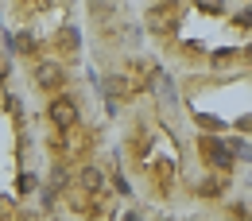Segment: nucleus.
Listing matches in <instances>:
<instances>
[{
  "label": "nucleus",
  "instance_id": "obj_12",
  "mask_svg": "<svg viewBox=\"0 0 252 221\" xmlns=\"http://www.w3.org/2000/svg\"><path fill=\"white\" fill-rule=\"evenodd\" d=\"M237 24H245V28H252V8H249V12H241V16H237Z\"/></svg>",
  "mask_w": 252,
  "mask_h": 221
},
{
  "label": "nucleus",
  "instance_id": "obj_9",
  "mask_svg": "<svg viewBox=\"0 0 252 221\" xmlns=\"http://www.w3.org/2000/svg\"><path fill=\"white\" fill-rule=\"evenodd\" d=\"M198 190H202V194H210V198H214V194H221V183H218V179H206V183H202V187H198Z\"/></svg>",
  "mask_w": 252,
  "mask_h": 221
},
{
  "label": "nucleus",
  "instance_id": "obj_2",
  "mask_svg": "<svg viewBox=\"0 0 252 221\" xmlns=\"http://www.w3.org/2000/svg\"><path fill=\"white\" fill-rule=\"evenodd\" d=\"M35 82H39L43 90L63 86V66H59V63H39V70H35Z\"/></svg>",
  "mask_w": 252,
  "mask_h": 221
},
{
  "label": "nucleus",
  "instance_id": "obj_13",
  "mask_svg": "<svg viewBox=\"0 0 252 221\" xmlns=\"http://www.w3.org/2000/svg\"><path fill=\"white\" fill-rule=\"evenodd\" d=\"M241 128H252V117H241Z\"/></svg>",
  "mask_w": 252,
  "mask_h": 221
},
{
  "label": "nucleus",
  "instance_id": "obj_10",
  "mask_svg": "<svg viewBox=\"0 0 252 221\" xmlns=\"http://www.w3.org/2000/svg\"><path fill=\"white\" fill-rule=\"evenodd\" d=\"M198 8H202V12H221L225 4H221V0H198Z\"/></svg>",
  "mask_w": 252,
  "mask_h": 221
},
{
  "label": "nucleus",
  "instance_id": "obj_7",
  "mask_svg": "<svg viewBox=\"0 0 252 221\" xmlns=\"http://www.w3.org/2000/svg\"><path fill=\"white\" fill-rule=\"evenodd\" d=\"M63 47H66V51L78 47V32H74V28H66V32H63Z\"/></svg>",
  "mask_w": 252,
  "mask_h": 221
},
{
  "label": "nucleus",
  "instance_id": "obj_6",
  "mask_svg": "<svg viewBox=\"0 0 252 221\" xmlns=\"http://www.w3.org/2000/svg\"><path fill=\"white\" fill-rule=\"evenodd\" d=\"M198 125H202V128H210V132H221V128H225L218 117H210V113H202V117H198Z\"/></svg>",
  "mask_w": 252,
  "mask_h": 221
},
{
  "label": "nucleus",
  "instance_id": "obj_4",
  "mask_svg": "<svg viewBox=\"0 0 252 221\" xmlns=\"http://www.w3.org/2000/svg\"><path fill=\"white\" fill-rule=\"evenodd\" d=\"M171 20H175V8L167 4V8H156V12L148 16V28H156V32H163V28L171 24Z\"/></svg>",
  "mask_w": 252,
  "mask_h": 221
},
{
  "label": "nucleus",
  "instance_id": "obj_5",
  "mask_svg": "<svg viewBox=\"0 0 252 221\" xmlns=\"http://www.w3.org/2000/svg\"><path fill=\"white\" fill-rule=\"evenodd\" d=\"M82 187L90 190V194L101 190V171H97V167H86V171H82Z\"/></svg>",
  "mask_w": 252,
  "mask_h": 221
},
{
  "label": "nucleus",
  "instance_id": "obj_11",
  "mask_svg": "<svg viewBox=\"0 0 252 221\" xmlns=\"http://www.w3.org/2000/svg\"><path fill=\"white\" fill-rule=\"evenodd\" d=\"M16 51H32V35H16Z\"/></svg>",
  "mask_w": 252,
  "mask_h": 221
},
{
  "label": "nucleus",
  "instance_id": "obj_1",
  "mask_svg": "<svg viewBox=\"0 0 252 221\" xmlns=\"http://www.w3.org/2000/svg\"><path fill=\"white\" fill-rule=\"evenodd\" d=\"M47 113H51V121H55L59 128H74L78 125V105H74L70 97H55Z\"/></svg>",
  "mask_w": 252,
  "mask_h": 221
},
{
  "label": "nucleus",
  "instance_id": "obj_3",
  "mask_svg": "<svg viewBox=\"0 0 252 221\" xmlns=\"http://www.w3.org/2000/svg\"><path fill=\"white\" fill-rule=\"evenodd\" d=\"M202 156L210 159V163H218V167H229V163H233L229 148H225V144H218V140H202Z\"/></svg>",
  "mask_w": 252,
  "mask_h": 221
},
{
  "label": "nucleus",
  "instance_id": "obj_8",
  "mask_svg": "<svg viewBox=\"0 0 252 221\" xmlns=\"http://www.w3.org/2000/svg\"><path fill=\"white\" fill-rule=\"evenodd\" d=\"M16 187H20V194H32V190H35V175H20Z\"/></svg>",
  "mask_w": 252,
  "mask_h": 221
},
{
  "label": "nucleus",
  "instance_id": "obj_14",
  "mask_svg": "<svg viewBox=\"0 0 252 221\" xmlns=\"http://www.w3.org/2000/svg\"><path fill=\"white\" fill-rule=\"evenodd\" d=\"M245 59H249V63H252V43H249V47H245Z\"/></svg>",
  "mask_w": 252,
  "mask_h": 221
}]
</instances>
